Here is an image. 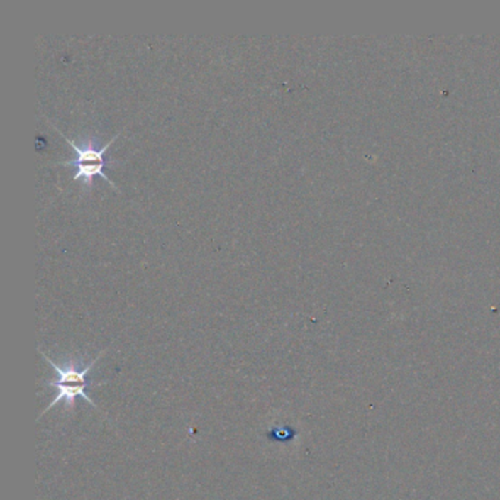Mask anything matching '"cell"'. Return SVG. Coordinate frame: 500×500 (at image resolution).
<instances>
[{
	"mask_svg": "<svg viewBox=\"0 0 500 500\" xmlns=\"http://www.w3.org/2000/svg\"><path fill=\"white\" fill-rule=\"evenodd\" d=\"M40 352H41L43 357H45V360L53 367L55 374H56L55 379L48 382V386L56 389V398L53 399V402L45 411L41 412L40 417H43L48 411L55 408L60 401L65 402V409L72 411L75 408V399L78 396H81L82 399H85L87 402H89L93 408L97 409V405L89 396V394H85V389L93 386L91 383H89V382L85 380V376L90 373V370L94 367V364L99 361V358L104 354V351H101L94 360H91L87 365H82V362L79 360H68L65 364H56L52 358H49L41 350H40Z\"/></svg>",
	"mask_w": 500,
	"mask_h": 500,
	"instance_id": "cell-1",
	"label": "cell"
},
{
	"mask_svg": "<svg viewBox=\"0 0 500 500\" xmlns=\"http://www.w3.org/2000/svg\"><path fill=\"white\" fill-rule=\"evenodd\" d=\"M48 122L65 138V141H67L75 150V155H77L75 159L62 160V162H57L56 165H59V166H71V165L77 166V172H75V175H74L72 179L74 181H81V184L84 185L85 189L91 188L94 177H100V178L106 179L115 189H118L116 184L104 173V167L107 165H113L116 162L106 160L104 156H106L107 148L113 144L115 140H118L121 133H118L111 141H107L106 144H103L99 148L97 147V144H99L97 138L87 137V138H82L81 143H77L74 138H70V137L65 135L62 131H59V129L50 121H48Z\"/></svg>",
	"mask_w": 500,
	"mask_h": 500,
	"instance_id": "cell-2",
	"label": "cell"
}]
</instances>
